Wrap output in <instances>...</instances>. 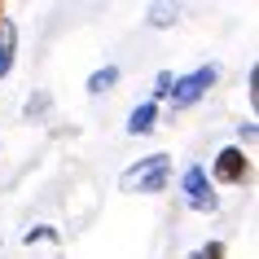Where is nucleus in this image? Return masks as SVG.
<instances>
[{
  "mask_svg": "<svg viewBox=\"0 0 259 259\" xmlns=\"http://www.w3.org/2000/svg\"><path fill=\"white\" fill-rule=\"evenodd\" d=\"M167 180H171V158L167 154H150L137 167H127L119 176V185H123V193H163Z\"/></svg>",
  "mask_w": 259,
  "mask_h": 259,
  "instance_id": "f257e3e1",
  "label": "nucleus"
},
{
  "mask_svg": "<svg viewBox=\"0 0 259 259\" xmlns=\"http://www.w3.org/2000/svg\"><path fill=\"white\" fill-rule=\"evenodd\" d=\"M220 79V66H211V62H206V66H198V70H189V75H180L176 83H171V106L176 110H189L193 101H202L206 93H211V83Z\"/></svg>",
  "mask_w": 259,
  "mask_h": 259,
  "instance_id": "f03ea898",
  "label": "nucleus"
},
{
  "mask_svg": "<svg viewBox=\"0 0 259 259\" xmlns=\"http://www.w3.org/2000/svg\"><path fill=\"white\" fill-rule=\"evenodd\" d=\"M180 185H185V202H189V211H198V215H211L220 206L215 198V185H211V176H206V167H185V176H180Z\"/></svg>",
  "mask_w": 259,
  "mask_h": 259,
  "instance_id": "7ed1b4c3",
  "label": "nucleus"
},
{
  "mask_svg": "<svg viewBox=\"0 0 259 259\" xmlns=\"http://www.w3.org/2000/svg\"><path fill=\"white\" fill-rule=\"evenodd\" d=\"M215 180H224V185H242V180H250V154H242L237 145L220 150L215 154Z\"/></svg>",
  "mask_w": 259,
  "mask_h": 259,
  "instance_id": "20e7f679",
  "label": "nucleus"
},
{
  "mask_svg": "<svg viewBox=\"0 0 259 259\" xmlns=\"http://www.w3.org/2000/svg\"><path fill=\"white\" fill-rule=\"evenodd\" d=\"M154 119H158V106H154V101H141V106L127 114V132H132V137H145V132H154Z\"/></svg>",
  "mask_w": 259,
  "mask_h": 259,
  "instance_id": "39448f33",
  "label": "nucleus"
},
{
  "mask_svg": "<svg viewBox=\"0 0 259 259\" xmlns=\"http://www.w3.org/2000/svg\"><path fill=\"white\" fill-rule=\"evenodd\" d=\"M14 53H18V27L5 22V27H0V79L14 70Z\"/></svg>",
  "mask_w": 259,
  "mask_h": 259,
  "instance_id": "423d86ee",
  "label": "nucleus"
},
{
  "mask_svg": "<svg viewBox=\"0 0 259 259\" xmlns=\"http://www.w3.org/2000/svg\"><path fill=\"white\" fill-rule=\"evenodd\" d=\"M114 83H119V66H101L93 79H88V93H110Z\"/></svg>",
  "mask_w": 259,
  "mask_h": 259,
  "instance_id": "0eeeda50",
  "label": "nucleus"
},
{
  "mask_svg": "<svg viewBox=\"0 0 259 259\" xmlns=\"http://www.w3.org/2000/svg\"><path fill=\"white\" fill-rule=\"evenodd\" d=\"M189 259H224V242H206V246H198Z\"/></svg>",
  "mask_w": 259,
  "mask_h": 259,
  "instance_id": "6e6552de",
  "label": "nucleus"
},
{
  "mask_svg": "<svg viewBox=\"0 0 259 259\" xmlns=\"http://www.w3.org/2000/svg\"><path fill=\"white\" fill-rule=\"evenodd\" d=\"M150 22L154 27H171V22H176V9H163V5H158V9H150Z\"/></svg>",
  "mask_w": 259,
  "mask_h": 259,
  "instance_id": "1a4fd4ad",
  "label": "nucleus"
},
{
  "mask_svg": "<svg viewBox=\"0 0 259 259\" xmlns=\"http://www.w3.org/2000/svg\"><path fill=\"white\" fill-rule=\"evenodd\" d=\"M171 83H176V75H167V70H163V75H158V88H154V97H167V93H171Z\"/></svg>",
  "mask_w": 259,
  "mask_h": 259,
  "instance_id": "9d476101",
  "label": "nucleus"
},
{
  "mask_svg": "<svg viewBox=\"0 0 259 259\" xmlns=\"http://www.w3.org/2000/svg\"><path fill=\"white\" fill-rule=\"evenodd\" d=\"M40 237H57V233L49 229V224H40V229H31V233H27V242H40Z\"/></svg>",
  "mask_w": 259,
  "mask_h": 259,
  "instance_id": "9b49d317",
  "label": "nucleus"
},
{
  "mask_svg": "<svg viewBox=\"0 0 259 259\" xmlns=\"http://www.w3.org/2000/svg\"><path fill=\"white\" fill-rule=\"evenodd\" d=\"M5 22H9V18H5V5H0V27H5Z\"/></svg>",
  "mask_w": 259,
  "mask_h": 259,
  "instance_id": "f8f14e48",
  "label": "nucleus"
}]
</instances>
